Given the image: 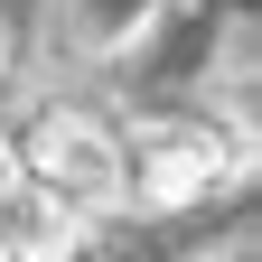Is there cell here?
<instances>
[{"instance_id": "cell-1", "label": "cell", "mask_w": 262, "mask_h": 262, "mask_svg": "<svg viewBox=\"0 0 262 262\" xmlns=\"http://www.w3.org/2000/svg\"><path fill=\"white\" fill-rule=\"evenodd\" d=\"M234 178H244V141L215 131V122H159L141 141H122V187L150 215H178V206H196V196H215Z\"/></svg>"}, {"instance_id": "cell-2", "label": "cell", "mask_w": 262, "mask_h": 262, "mask_svg": "<svg viewBox=\"0 0 262 262\" xmlns=\"http://www.w3.org/2000/svg\"><path fill=\"white\" fill-rule=\"evenodd\" d=\"M19 169L38 187H56L75 215H103L122 196V131L103 113H84V103H47L28 122V141H19Z\"/></svg>"}, {"instance_id": "cell-3", "label": "cell", "mask_w": 262, "mask_h": 262, "mask_svg": "<svg viewBox=\"0 0 262 262\" xmlns=\"http://www.w3.org/2000/svg\"><path fill=\"white\" fill-rule=\"evenodd\" d=\"M84 225H94V215H75L56 187H38L28 169L0 178V262H75Z\"/></svg>"}, {"instance_id": "cell-4", "label": "cell", "mask_w": 262, "mask_h": 262, "mask_svg": "<svg viewBox=\"0 0 262 262\" xmlns=\"http://www.w3.org/2000/svg\"><path fill=\"white\" fill-rule=\"evenodd\" d=\"M66 10H75V28H84V47H113L131 19L150 10V0H66Z\"/></svg>"}]
</instances>
